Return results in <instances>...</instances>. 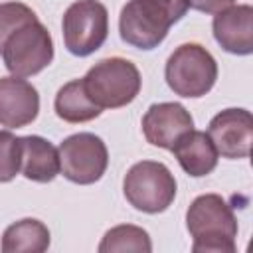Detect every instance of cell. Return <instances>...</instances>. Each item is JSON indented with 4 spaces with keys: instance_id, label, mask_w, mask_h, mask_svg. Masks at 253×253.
Here are the masks:
<instances>
[{
    "instance_id": "5bb4252c",
    "label": "cell",
    "mask_w": 253,
    "mask_h": 253,
    "mask_svg": "<svg viewBox=\"0 0 253 253\" xmlns=\"http://www.w3.org/2000/svg\"><path fill=\"white\" fill-rule=\"evenodd\" d=\"M20 172L32 182H51L59 174V152L43 136L28 134L20 136Z\"/></svg>"
},
{
    "instance_id": "30bf717a",
    "label": "cell",
    "mask_w": 253,
    "mask_h": 253,
    "mask_svg": "<svg viewBox=\"0 0 253 253\" xmlns=\"http://www.w3.org/2000/svg\"><path fill=\"white\" fill-rule=\"evenodd\" d=\"M194 128L190 111L180 103H154L142 117L144 138L158 148L170 150L176 140Z\"/></svg>"
},
{
    "instance_id": "6da1fadb",
    "label": "cell",
    "mask_w": 253,
    "mask_h": 253,
    "mask_svg": "<svg viewBox=\"0 0 253 253\" xmlns=\"http://www.w3.org/2000/svg\"><path fill=\"white\" fill-rule=\"evenodd\" d=\"M188 8L190 0H128L119 16L121 40L138 49H154Z\"/></svg>"
},
{
    "instance_id": "3957f363",
    "label": "cell",
    "mask_w": 253,
    "mask_h": 253,
    "mask_svg": "<svg viewBox=\"0 0 253 253\" xmlns=\"http://www.w3.org/2000/svg\"><path fill=\"white\" fill-rule=\"evenodd\" d=\"M142 85L138 67L125 57H107L83 77V87L99 109H119L134 101Z\"/></svg>"
},
{
    "instance_id": "8fae6325",
    "label": "cell",
    "mask_w": 253,
    "mask_h": 253,
    "mask_svg": "<svg viewBox=\"0 0 253 253\" xmlns=\"http://www.w3.org/2000/svg\"><path fill=\"white\" fill-rule=\"evenodd\" d=\"M40 113L38 89L24 77H0V125L20 128L36 121Z\"/></svg>"
},
{
    "instance_id": "8992f818",
    "label": "cell",
    "mask_w": 253,
    "mask_h": 253,
    "mask_svg": "<svg viewBox=\"0 0 253 253\" xmlns=\"http://www.w3.org/2000/svg\"><path fill=\"white\" fill-rule=\"evenodd\" d=\"M126 202L144 213H160L176 198V178L166 164L140 160L128 168L123 180Z\"/></svg>"
},
{
    "instance_id": "e0dca14e",
    "label": "cell",
    "mask_w": 253,
    "mask_h": 253,
    "mask_svg": "<svg viewBox=\"0 0 253 253\" xmlns=\"http://www.w3.org/2000/svg\"><path fill=\"white\" fill-rule=\"evenodd\" d=\"M119 251L150 253L152 251L150 235L146 233V229L130 223L111 227L99 243V253H119Z\"/></svg>"
},
{
    "instance_id": "d6986e66",
    "label": "cell",
    "mask_w": 253,
    "mask_h": 253,
    "mask_svg": "<svg viewBox=\"0 0 253 253\" xmlns=\"http://www.w3.org/2000/svg\"><path fill=\"white\" fill-rule=\"evenodd\" d=\"M32 18H38L36 12L22 4V2H4L0 4V45L2 42L6 40V36L10 32H14L20 24L32 20Z\"/></svg>"
},
{
    "instance_id": "52a82bcc",
    "label": "cell",
    "mask_w": 253,
    "mask_h": 253,
    "mask_svg": "<svg viewBox=\"0 0 253 253\" xmlns=\"http://www.w3.org/2000/svg\"><path fill=\"white\" fill-rule=\"evenodd\" d=\"M63 42L69 53L87 57L109 36V12L99 0H77L63 14Z\"/></svg>"
},
{
    "instance_id": "7a4b0ae2",
    "label": "cell",
    "mask_w": 253,
    "mask_h": 253,
    "mask_svg": "<svg viewBox=\"0 0 253 253\" xmlns=\"http://www.w3.org/2000/svg\"><path fill=\"white\" fill-rule=\"evenodd\" d=\"M186 227L196 253H235L237 219L219 194L198 196L186 211Z\"/></svg>"
},
{
    "instance_id": "9c48e42d",
    "label": "cell",
    "mask_w": 253,
    "mask_h": 253,
    "mask_svg": "<svg viewBox=\"0 0 253 253\" xmlns=\"http://www.w3.org/2000/svg\"><path fill=\"white\" fill-rule=\"evenodd\" d=\"M208 136L223 158H247L253 142V117L247 109L219 111L210 121Z\"/></svg>"
},
{
    "instance_id": "2e32d148",
    "label": "cell",
    "mask_w": 253,
    "mask_h": 253,
    "mask_svg": "<svg viewBox=\"0 0 253 253\" xmlns=\"http://www.w3.org/2000/svg\"><path fill=\"white\" fill-rule=\"evenodd\" d=\"M53 107L57 117L63 119L65 123H87L103 113V109H99L87 95L83 87V79H73L65 83L57 91Z\"/></svg>"
},
{
    "instance_id": "ac0fdd59",
    "label": "cell",
    "mask_w": 253,
    "mask_h": 253,
    "mask_svg": "<svg viewBox=\"0 0 253 253\" xmlns=\"http://www.w3.org/2000/svg\"><path fill=\"white\" fill-rule=\"evenodd\" d=\"M20 136L10 130H0V182H10L20 172Z\"/></svg>"
},
{
    "instance_id": "ffe728a7",
    "label": "cell",
    "mask_w": 253,
    "mask_h": 253,
    "mask_svg": "<svg viewBox=\"0 0 253 253\" xmlns=\"http://www.w3.org/2000/svg\"><path fill=\"white\" fill-rule=\"evenodd\" d=\"M233 4L235 0H190V8L204 12V14H217Z\"/></svg>"
},
{
    "instance_id": "9a60e30c",
    "label": "cell",
    "mask_w": 253,
    "mask_h": 253,
    "mask_svg": "<svg viewBox=\"0 0 253 253\" xmlns=\"http://www.w3.org/2000/svg\"><path fill=\"white\" fill-rule=\"evenodd\" d=\"M49 247V229L43 221L26 217L8 225L2 233L4 253H42Z\"/></svg>"
},
{
    "instance_id": "5b68a950",
    "label": "cell",
    "mask_w": 253,
    "mask_h": 253,
    "mask_svg": "<svg viewBox=\"0 0 253 253\" xmlns=\"http://www.w3.org/2000/svg\"><path fill=\"white\" fill-rule=\"evenodd\" d=\"M164 77L168 87L188 99L204 97L217 79V63L213 55L200 43L178 45L166 61Z\"/></svg>"
},
{
    "instance_id": "4fadbf2b",
    "label": "cell",
    "mask_w": 253,
    "mask_h": 253,
    "mask_svg": "<svg viewBox=\"0 0 253 253\" xmlns=\"http://www.w3.org/2000/svg\"><path fill=\"white\" fill-rule=\"evenodd\" d=\"M170 150L174 152L178 164L182 166V170L188 176L202 178L217 166L219 154H217L211 138L204 130L192 128V130L184 132Z\"/></svg>"
},
{
    "instance_id": "7c38bea8",
    "label": "cell",
    "mask_w": 253,
    "mask_h": 253,
    "mask_svg": "<svg viewBox=\"0 0 253 253\" xmlns=\"http://www.w3.org/2000/svg\"><path fill=\"white\" fill-rule=\"evenodd\" d=\"M213 38L229 53L249 55L253 51V8L249 4L229 6L213 16Z\"/></svg>"
},
{
    "instance_id": "277c9868",
    "label": "cell",
    "mask_w": 253,
    "mask_h": 253,
    "mask_svg": "<svg viewBox=\"0 0 253 253\" xmlns=\"http://www.w3.org/2000/svg\"><path fill=\"white\" fill-rule=\"evenodd\" d=\"M6 69L16 77H32L43 71L53 59V40L47 28L32 18L6 36L0 45Z\"/></svg>"
},
{
    "instance_id": "ba28073f",
    "label": "cell",
    "mask_w": 253,
    "mask_h": 253,
    "mask_svg": "<svg viewBox=\"0 0 253 253\" xmlns=\"http://www.w3.org/2000/svg\"><path fill=\"white\" fill-rule=\"evenodd\" d=\"M59 172L73 184H95L103 178L107 164H109V152L103 142L93 132H77L67 136L59 148Z\"/></svg>"
}]
</instances>
